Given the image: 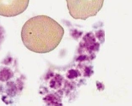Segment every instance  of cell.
<instances>
[{"instance_id": "7a4b0ae2", "label": "cell", "mask_w": 132, "mask_h": 106, "mask_svg": "<svg viewBox=\"0 0 132 106\" xmlns=\"http://www.w3.org/2000/svg\"><path fill=\"white\" fill-rule=\"evenodd\" d=\"M71 16L76 20H86L95 16L103 6L104 0H66Z\"/></svg>"}, {"instance_id": "6da1fadb", "label": "cell", "mask_w": 132, "mask_h": 106, "mask_svg": "<svg viewBox=\"0 0 132 106\" xmlns=\"http://www.w3.org/2000/svg\"><path fill=\"white\" fill-rule=\"evenodd\" d=\"M64 29L57 21L46 15H38L27 20L21 30L24 46L38 53L54 50L64 36Z\"/></svg>"}, {"instance_id": "3957f363", "label": "cell", "mask_w": 132, "mask_h": 106, "mask_svg": "<svg viewBox=\"0 0 132 106\" xmlns=\"http://www.w3.org/2000/svg\"><path fill=\"white\" fill-rule=\"evenodd\" d=\"M29 0H0V16L11 18L22 14L29 5Z\"/></svg>"}]
</instances>
